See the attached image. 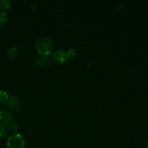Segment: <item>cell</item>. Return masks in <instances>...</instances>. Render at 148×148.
<instances>
[{
  "label": "cell",
  "mask_w": 148,
  "mask_h": 148,
  "mask_svg": "<svg viewBox=\"0 0 148 148\" xmlns=\"http://www.w3.org/2000/svg\"><path fill=\"white\" fill-rule=\"evenodd\" d=\"M10 96L7 91L4 90H0V103H7Z\"/></svg>",
  "instance_id": "obj_9"
},
{
  "label": "cell",
  "mask_w": 148,
  "mask_h": 148,
  "mask_svg": "<svg viewBox=\"0 0 148 148\" xmlns=\"http://www.w3.org/2000/svg\"><path fill=\"white\" fill-rule=\"evenodd\" d=\"M54 43L52 39L47 37L40 38L36 41V49L38 54L49 56L53 52Z\"/></svg>",
  "instance_id": "obj_1"
},
{
  "label": "cell",
  "mask_w": 148,
  "mask_h": 148,
  "mask_svg": "<svg viewBox=\"0 0 148 148\" xmlns=\"http://www.w3.org/2000/svg\"><path fill=\"white\" fill-rule=\"evenodd\" d=\"M7 134H8V131L5 126L0 124V138H4L7 137Z\"/></svg>",
  "instance_id": "obj_12"
},
{
  "label": "cell",
  "mask_w": 148,
  "mask_h": 148,
  "mask_svg": "<svg viewBox=\"0 0 148 148\" xmlns=\"http://www.w3.org/2000/svg\"><path fill=\"white\" fill-rule=\"evenodd\" d=\"M7 22V15L5 12L0 10V26H2L6 24Z\"/></svg>",
  "instance_id": "obj_11"
},
{
  "label": "cell",
  "mask_w": 148,
  "mask_h": 148,
  "mask_svg": "<svg viewBox=\"0 0 148 148\" xmlns=\"http://www.w3.org/2000/svg\"><path fill=\"white\" fill-rule=\"evenodd\" d=\"M7 146L8 148H25V140L22 134L13 133L7 138Z\"/></svg>",
  "instance_id": "obj_2"
},
{
  "label": "cell",
  "mask_w": 148,
  "mask_h": 148,
  "mask_svg": "<svg viewBox=\"0 0 148 148\" xmlns=\"http://www.w3.org/2000/svg\"><path fill=\"white\" fill-rule=\"evenodd\" d=\"M51 58L54 62L57 64L65 63L69 59V56L66 51L59 49L52 53Z\"/></svg>",
  "instance_id": "obj_3"
},
{
  "label": "cell",
  "mask_w": 148,
  "mask_h": 148,
  "mask_svg": "<svg viewBox=\"0 0 148 148\" xmlns=\"http://www.w3.org/2000/svg\"><path fill=\"white\" fill-rule=\"evenodd\" d=\"M33 62L34 64L38 66H41V67H46V66H49L51 64V61L49 58L48 57V56L40 54L34 56Z\"/></svg>",
  "instance_id": "obj_4"
},
{
  "label": "cell",
  "mask_w": 148,
  "mask_h": 148,
  "mask_svg": "<svg viewBox=\"0 0 148 148\" xmlns=\"http://www.w3.org/2000/svg\"><path fill=\"white\" fill-rule=\"evenodd\" d=\"M22 105L21 101L17 96H12L9 98L7 102V106L14 111H17L20 108Z\"/></svg>",
  "instance_id": "obj_5"
},
{
  "label": "cell",
  "mask_w": 148,
  "mask_h": 148,
  "mask_svg": "<svg viewBox=\"0 0 148 148\" xmlns=\"http://www.w3.org/2000/svg\"><path fill=\"white\" fill-rule=\"evenodd\" d=\"M12 5V1L10 0H1L0 1V8L2 10H7Z\"/></svg>",
  "instance_id": "obj_10"
},
{
  "label": "cell",
  "mask_w": 148,
  "mask_h": 148,
  "mask_svg": "<svg viewBox=\"0 0 148 148\" xmlns=\"http://www.w3.org/2000/svg\"><path fill=\"white\" fill-rule=\"evenodd\" d=\"M145 148H148V140L145 142Z\"/></svg>",
  "instance_id": "obj_14"
},
{
  "label": "cell",
  "mask_w": 148,
  "mask_h": 148,
  "mask_svg": "<svg viewBox=\"0 0 148 148\" xmlns=\"http://www.w3.org/2000/svg\"><path fill=\"white\" fill-rule=\"evenodd\" d=\"M12 118V114L7 111H0V124L4 125L9 119Z\"/></svg>",
  "instance_id": "obj_7"
},
{
  "label": "cell",
  "mask_w": 148,
  "mask_h": 148,
  "mask_svg": "<svg viewBox=\"0 0 148 148\" xmlns=\"http://www.w3.org/2000/svg\"><path fill=\"white\" fill-rule=\"evenodd\" d=\"M4 126H5V127L7 130H10L11 131L16 132L18 130V124H17V122L16 121V120L13 118L9 119L4 124Z\"/></svg>",
  "instance_id": "obj_6"
},
{
  "label": "cell",
  "mask_w": 148,
  "mask_h": 148,
  "mask_svg": "<svg viewBox=\"0 0 148 148\" xmlns=\"http://www.w3.org/2000/svg\"><path fill=\"white\" fill-rule=\"evenodd\" d=\"M7 56L10 59H14L16 56H17V53H18V50H17V48L15 46H12L7 49Z\"/></svg>",
  "instance_id": "obj_8"
},
{
  "label": "cell",
  "mask_w": 148,
  "mask_h": 148,
  "mask_svg": "<svg viewBox=\"0 0 148 148\" xmlns=\"http://www.w3.org/2000/svg\"><path fill=\"white\" fill-rule=\"evenodd\" d=\"M66 53H67L69 57V56L74 57V56H75L77 55V50L75 48H69L67 51H66Z\"/></svg>",
  "instance_id": "obj_13"
}]
</instances>
